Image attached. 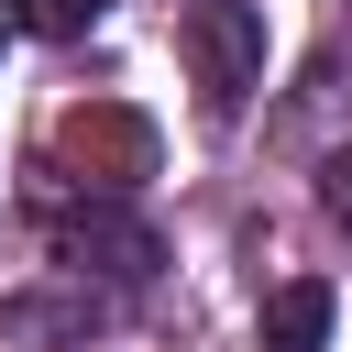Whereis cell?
<instances>
[{"label":"cell","mask_w":352,"mask_h":352,"mask_svg":"<svg viewBox=\"0 0 352 352\" xmlns=\"http://www.w3.org/2000/svg\"><path fill=\"white\" fill-rule=\"evenodd\" d=\"M55 253H66L77 275L99 264V275H121V286H143V275L165 264V242H154L143 220H121V209H77V220H55Z\"/></svg>","instance_id":"3"},{"label":"cell","mask_w":352,"mask_h":352,"mask_svg":"<svg viewBox=\"0 0 352 352\" xmlns=\"http://www.w3.org/2000/svg\"><path fill=\"white\" fill-rule=\"evenodd\" d=\"M0 330H11V341H88V330H99V297H11Z\"/></svg>","instance_id":"5"},{"label":"cell","mask_w":352,"mask_h":352,"mask_svg":"<svg viewBox=\"0 0 352 352\" xmlns=\"http://www.w3.org/2000/svg\"><path fill=\"white\" fill-rule=\"evenodd\" d=\"M176 55H187L209 110H242L264 88V0H187L176 11Z\"/></svg>","instance_id":"1"},{"label":"cell","mask_w":352,"mask_h":352,"mask_svg":"<svg viewBox=\"0 0 352 352\" xmlns=\"http://www.w3.org/2000/svg\"><path fill=\"white\" fill-rule=\"evenodd\" d=\"M22 22H33V33H88L99 0H22Z\"/></svg>","instance_id":"6"},{"label":"cell","mask_w":352,"mask_h":352,"mask_svg":"<svg viewBox=\"0 0 352 352\" xmlns=\"http://www.w3.org/2000/svg\"><path fill=\"white\" fill-rule=\"evenodd\" d=\"M0 11H11V0H0Z\"/></svg>","instance_id":"8"},{"label":"cell","mask_w":352,"mask_h":352,"mask_svg":"<svg viewBox=\"0 0 352 352\" xmlns=\"http://www.w3.org/2000/svg\"><path fill=\"white\" fill-rule=\"evenodd\" d=\"M319 209L352 231V154H330V165H319Z\"/></svg>","instance_id":"7"},{"label":"cell","mask_w":352,"mask_h":352,"mask_svg":"<svg viewBox=\"0 0 352 352\" xmlns=\"http://www.w3.org/2000/svg\"><path fill=\"white\" fill-rule=\"evenodd\" d=\"M55 154H66V165H88L99 187H143L165 143H154V121H143V110H121V99H77V110L55 121Z\"/></svg>","instance_id":"2"},{"label":"cell","mask_w":352,"mask_h":352,"mask_svg":"<svg viewBox=\"0 0 352 352\" xmlns=\"http://www.w3.org/2000/svg\"><path fill=\"white\" fill-rule=\"evenodd\" d=\"M330 319H341V297H330L319 275H286V286L264 297V352H319Z\"/></svg>","instance_id":"4"}]
</instances>
